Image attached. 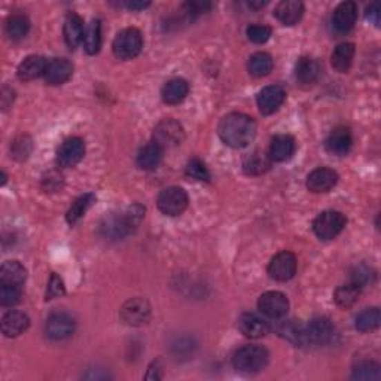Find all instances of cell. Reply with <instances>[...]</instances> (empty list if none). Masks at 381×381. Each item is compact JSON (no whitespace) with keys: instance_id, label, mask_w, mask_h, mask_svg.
Wrapping results in <instances>:
<instances>
[{"instance_id":"6da1fadb","label":"cell","mask_w":381,"mask_h":381,"mask_svg":"<svg viewBox=\"0 0 381 381\" xmlns=\"http://www.w3.org/2000/svg\"><path fill=\"white\" fill-rule=\"evenodd\" d=\"M217 135L226 146L243 149L256 136V122L249 115H244V113H228L219 122Z\"/></svg>"},{"instance_id":"7a4b0ae2","label":"cell","mask_w":381,"mask_h":381,"mask_svg":"<svg viewBox=\"0 0 381 381\" xmlns=\"http://www.w3.org/2000/svg\"><path fill=\"white\" fill-rule=\"evenodd\" d=\"M143 216H145V207L140 204H133L119 213H110L101 221L100 234L109 240H122L137 230Z\"/></svg>"},{"instance_id":"3957f363","label":"cell","mask_w":381,"mask_h":381,"mask_svg":"<svg viewBox=\"0 0 381 381\" xmlns=\"http://www.w3.org/2000/svg\"><path fill=\"white\" fill-rule=\"evenodd\" d=\"M268 350L258 344H249L238 349L233 356V365L243 374H256L268 365Z\"/></svg>"},{"instance_id":"277c9868","label":"cell","mask_w":381,"mask_h":381,"mask_svg":"<svg viewBox=\"0 0 381 381\" xmlns=\"http://www.w3.org/2000/svg\"><path fill=\"white\" fill-rule=\"evenodd\" d=\"M143 48V37L140 30L135 27L124 28L121 30L112 43L113 54H115L119 60H131L137 57Z\"/></svg>"},{"instance_id":"5b68a950","label":"cell","mask_w":381,"mask_h":381,"mask_svg":"<svg viewBox=\"0 0 381 381\" xmlns=\"http://www.w3.org/2000/svg\"><path fill=\"white\" fill-rule=\"evenodd\" d=\"M347 224L346 216L337 211H326L320 213L313 222V231L320 240L335 238Z\"/></svg>"},{"instance_id":"8992f818","label":"cell","mask_w":381,"mask_h":381,"mask_svg":"<svg viewBox=\"0 0 381 381\" xmlns=\"http://www.w3.org/2000/svg\"><path fill=\"white\" fill-rule=\"evenodd\" d=\"M157 204L161 213L167 216H179L186 211L188 194L184 188L170 186L161 190L157 198Z\"/></svg>"},{"instance_id":"52a82bcc","label":"cell","mask_w":381,"mask_h":381,"mask_svg":"<svg viewBox=\"0 0 381 381\" xmlns=\"http://www.w3.org/2000/svg\"><path fill=\"white\" fill-rule=\"evenodd\" d=\"M184 139L185 131L176 119H163L154 130V141L163 149L179 146Z\"/></svg>"},{"instance_id":"ba28073f","label":"cell","mask_w":381,"mask_h":381,"mask_svg":"<svg viewBox=\"0 0 381 381\" xmlns=\"http://www.w3.org/2000/svg\"><path fill=\"white\" fill-rule=\"evenodd\" d=\"M76 329L75 319L68 313H52L45 323V332L48 338L54 341L68 340Z\"/></svg>"},{"instance_id":"9c48e42d","label":"cell","mask_w":381,"mask_h":381,"mask_svg":"<svg viewBox=\"0 0 381 381\" xmlns=\"http://www.w3.org/2000/svg\"><path fill=\"white\" fill-rule=\"evenodd\" d=\"M258 309L266 318L282 319L289 311V300L284 293L277 291L265 292L258 300Z\"/></svg>"},{"instance_id":"30bf717a","label":"cell","mask_w":381,"mask_h":381,"mask_svg":"<svg viewBox=\"0 0 381 381\" xmlns=\"http://www.w3.org/2000/svg\"><path fill=\"white\" fill-rule=\"evenodd\" d=\"M297 273V258L292 252L283 251L270 261L268 274L273 280L288 282Z\"/></svg>"},{"instance_id":"8fae6325","label":"cell","mask_w":381,"mask_h":381,"mask_svg":"<svg viewBox=\"0 0 381 381\" xmlns=\"http://www.w3.org/2000/svg\"><path fill=\"white\" fill-rule=\"evenodd\" d=\"M335 337V326L328 318H314L306 326L307 346H325Z\"/></svg>"},{"instance_id":"7c38bea8","label":"cell","mask_w":381,"mask_h":381,"mask_svg":"<svg viewBox=\"0 0 381 381\" xmlns=\"http://www.w3.org/2000/svg\"><path fill=\"white\" fill-rule=\"evenodd\" d=\"M85 155V143L79 137H70L66 140L57 152V164L63 168L75 167Z\"/></svg>"},{"instance_id":"4fadbf2b","label":"cell","mask_w":381,"mask_h":381,"mask_svg":"<svg viewBox=\"0 0 381 381\" xmlns=\"http://www.w3.org/2000/svg\"><path fill=\"white\" fill-rule=\"evenodd\" d=\"M150 316V307L146 300L133 298L121 309V319L131 326H140L146 323Z\"/></svg>"},{"instance_id":"5bb4252c","label":"cell","mask_w":381,"mask_h":381,"mask_svg":"<svg viewBox=\"0 0 381 381\" xmlns=\"http://www.w3.org/2000/svg\"><path fill=\"white\" fill-rule=\"evenodd\" d=\"M286 100V91L280 87V85H268V87L262 88L258 92L256 97V103L262 115H273L274 112H277L282 104Z\"/></svg>"},{"instance_id":"9a60e30c","label":"cell","mask_w":381,"mask_h":381,"mask_svg":"<svg viewBox=\"0 0 381 381\" xmlns=\"http://www.w3.org/2000/svg\"><path fill=\"white\" fill-rule=\"evenodd\" d=\"M237 326L244 337L252 340L262 338L270 332L268 322L255 313H243L242 316L238 318Z\"/></svg>"},{"instance_id":"2e32d148","label":"cell","mask_w":381,"mask_h":381,"mask_svg":"<svg viewBox=\"0 0 381 381\" xmlns=\"http://www.w3.org/2000/svg\"><path fill=\"white\" fill-rule=\"evenodd\" d=\"M358 20V5L355 2H342L332 14V26L338 33H349Z\"/></svg>"},{"instance_id":"e0dca14e","label":"cell","mask_w":381,"mask_h":381,"mask_svg":"<svg viewBox=\"0 0 381 381\" xmlns=\"http://www.w3.org/2000/svg\"><path fill=\"white\" fill-rule=\"evenodd\" d=\"M338 182V175L332 168L319 167L307 176V188L314 194L328 193Z\"/></svg>"},{"instance_id":"ac0fdd59","label":"cell","mask_w":381,"mask_h":381,"mask_svg":"<svg viewBox=\"0 0 381 381\" xmlns=\"http://www.w3.org/2000/svg\"><path fill=\"white\" fill-rule=\"evenodd\" d=\"M297 149V143L295 139L289 135H277L271 139L268 157L271 158L273 163H284L292 158Z\"/></svg>"},{"instance_id":"d6986e66","label":"cell","mask_w":381,"mask_h":381,"mask_svg":"<svg viewBox=\"0 0 381 381\" xmlns=\"http://www.w3.org/2000/svg\"><path fill=\"white\" fill-rule=\"evenodd\" d=\"M351 145H353V136H351V131L346 127L333 130L325 143L326 150L331 155L335 157H342L349 154Z\"/></svg>"},{"instance_id":"ffe728a7","label":"cell","mask_w":381,"mask_h":381,"mask_svg":"<svg viewBox=\"0 0 381 381\" xmlns=\"http://www.w3.org/2000/svg\"><path fill=\"white\" fill-rule=\"evenodd\" d=\"M30 326V319L23 311L11 310L3 314L2 318V332L5 337L14 338L24 333Z\"/></svg>"},{"instance_id":"44dd1931","label":"cell","mask_w":381,"mask_h":381,"mask_svg":"<svg viewBox=\"0 0 381 381\" xmlns=\"http://www.w3.org/2000/svg\"><path fill=\"white\" fill-rule=\"evenodd\" d=\"M73 66L66 59H54L48 61L45 81L50 85H63L72 78Z\"/></svg>"},{"instance_id":"7402d4cb","label":"cell","mask_w":381,"mask_h":381,"mask_svg":"<svg viewBox=\"0 0 381 381\" xmlns=\"http://www.w3.org/2000/svg\"><path fill=\"white\" fill-rule=\"evenodd\" d=\"M48 61L41 55H28L20 66H18L17 75L21 81H35L41 76H45Z\"/></svg>"},{"instance_id":"603a6c76","label":"cell","mask_w":381,"mask_h":381,"mask_svg":"<svg viewBox=\"0 0 381 381\" xmlns=\"http://www.w3.org/2000/svg\"><path fill=\"white\" fill-rule=\"evenodd\" d=\"M274 15L284 26L297 24L304 15V5L298 0H283L274 9Z\"/></svg>"},{"instance_id":"cb8c5ba5","label":"cell","mask_w":381,"mask_h":381,"mask_svg":"<svg viewBox=\"0 0 381 381\" xmlns=\"http://www.w3.org/2000/svg\"><path fill=\"white\" fill-rule=\"evenodd\" d=\"M63 33H64L66 43H68L70 50H75V48L84 41L85 27H84L82 18L78 14L70 12L64 20Z\"/></svg>"},{"instance_id":"d4e9b609","label":"cell","mask_w":381,"mask_h":381,"mask_svg":"<svg viewBox=\"0 0 381 381\" xmlns=\"http://www.w3.org/2000/svg\"><path fill=\"white\" fill-rule=\"evenodd\" d=\"M355 45L351 42H342L340 43L335 50H333L331 55V64L332 68L340 73H346L351 68L355 57Z\"/></svg>"},{"instance_id":"484cf974","label":"cell","mask_w":381,"mask_h":381,"mask_svg":"<svg viewBox=\"0 0 381 381\" xmlns=\"http://www.w3.org/2000/svg\"><path fill=\"white\" fill-rule=\"evenodd\" d=\"M273 164L271 158L268 157V152L255 150L251 155H247L243 161V170L246 175L260 176L268 171Z\"/></svg>"},{"instance_id":"4316f807","label":"cell","mask_w":381,"mask_h":381,"mask_svg":"<svg viewBox=\"0 0 381 381\" xmlns=\"http://www.w3.org/2000/svg\"><path fill=\"white\" fill-rule=\"evenodd\" d=\"M164 149L159 148L155 141H150L143 146L137 154V166L141 170H155L163 161Z\"/></svg>"},{"instance_id":"83f0119b","label":"cell","mask_w":381,"mask_h":381,"mask_svg":"<svg viewBox=\"0 0 381 381\" xmlns=\"http://www.w3.org/2000/svg\"><path fill=\"white\" fill-rule=\"evenodd\" d=\"M320 64L318 60L310 59V57H302L298 60L297 68H295V76H297L298 82L304 85H311L319 79L320 76Z\"/></svg>"},{"instance_id":"f1b7e54d","label":"cell","mask_w":381,"mask_h":381,"mask_svg":"<svg viewBox=\"0 0 381 381\" xmlns=\"http://www.w3.org/2000/svg\"><path fill=\"white\" fill-rule=\"evenodd\" d=\"M279 335L288 340L289 342L295 346H307V338H306V326L301 325L297 320H284L280 322L277 326Z\"/></svg>"},{"instance_id":"f546056e","label":"cell","mask_w":381,"mask_h":381,"mask_svg":"<svg viewBox=\"0 0 381 381\" xmlns=\"http://www.w3.org/2000/svg\"><path fill=\"white\" fill-rule=\"evenodd\" d=\"M189 92V84L182 78H175L166 82V85L161 90V95H163V100L167 104H179L186 99Z\"/></svg>"},{"instance_id":"4dcf8cb0","label":"cell","mask_w":381,"mask_h":381,"mask_svg":"<svg viewBox=\"0 0 381 381\" xmlns=\"http://www.w3.org/2000/svg\"><path fill=\"white\" fill-rule=\"evenodd\" d=\"M27 279V270L18 261H6L0 268V283L23 286Z\"/></svg>"},{"instance_id":"1f68e13d","label":"cell","mask_w":381,"mask_h":381,"mask_svg":"<svg viewBox=\"0 0 381 381\" xmlns=\"http://www.w3.org/2000/svg\"><path fill=\"white\" fill-rule=\"evenodd\" d=\"M5 28L9 39L20 41L30 30V20L24 14H14L8 18Z\"/></svg>"},{"instance_id":"d6a6232c","label":"cell","mask_w":381,"mask_h":381,"mask_svg":"<svg viewBox=\"0 0 381 381\" xmlns=\"http://www.w3.org/2000/svg\"><path fill=\"white\" fill-rule=\"evenodd\" d=\"M84 48L90 55L97 54L101 46V23L100 20H92L87 27H85L84 33Z\"/></svg>"},{"instance_id":"836d02e7","label":"cell","mask_w":381,"mask_h":381,"mask_svg":"<svg viewBox=\"0 0 381 381\" xmlns=\"http://www.w3.org/2000/svg\"><path fill=\"white\" fill-rule=\"evenodd\" d=\"M247 69L255 78H264V76L270 75L273 70L271 55L266 52H255L247 63Z\"/></svg>"},{"instance_id":"e575fe53","label":"cell","mask_w":381,"mask_h":381,"mask_svg":"<svg viewBox=\"0 0 381 381\" xmlns=\"http://www.w3.org/2000/svg\"><path fill=\"white\" fill-rule=\"evenodd\" d=\"M381 322V313L378 307H371L365 309L364 311H360L356 320H355V326L360 332H371L380 326Z\"/></svg>"},{"instance_id":"d590c367","label":"cell","mask_w":381,"mask_h":381,"mask_svg":"<svg viewBox=\"0 0 381 381\" xmlns=\"http://www.w3.org/2000/svg\"><path fill=\"white\" fill-rule=\"evenodd\" d=\"M360 291L362 289L358 288V286L353 283L342 284L335 291V293H333V300H335V302L340 307L347 309V307L353 306V304L359 300Z\"/></svg>"},{"instance_id":"8d00e7d4","label":"cell","mask_w":381,"mask_h":381,"mask_svg":"<svg viewBox=\"0 0 381 381\" xmlns=\"http://www.w3.org/2000/svg\"><path fill=\"white\" fill-rule=\"evenodd\" d=\"M94 202H95V197L92 194H85V195H81L79 198H76L73 204L70 206L68 215H66L68 222L70 225H75L85 213H87V211L92 206Z\"/></svg>"},{"instance_id":"74e56055","label":"cell","mask_w":381,"mask_h":381,"mask_svg":"<svg viewBox=\"0 0 381 381\" xmlns=\"http://www.w3.org/2000/svg\"><path fill=\"white\" fill-rule=\"evenodd\" d=\"M374 282H375V271L365 264L356 265L350 273V283L356 284L360 289L367 288V286H371Z\"/></svg>"},{"instance_id":"f35d334b","label":"cell","mask_w":381,"mask_h":381,"mask_svg":"<svg viewBox=\"0 0 381 381\" xmlns=\"http://www.w3.org/2000/svg\"><path fill=\"white\" fill-rule=\"evenodd\" d=\"M351 378L359 381H378L381 378V368L374 362H364L353 369Z\"/></svg>"},{"instance_id":"ab89813d","label":"cell","mask_w":381,"mask_h":381,"mask_svg":"<svg viewBox=\"0 0 381 381\" xmlns=\"http://www.w3.org/2000/svg\"><path fill=\"white\" fill-rule=\"evenodd\" d=\"M21 300V286L2 284L0 288V302L5 307H12Z\"/></svg>"},{"instance_id":"60d3db41","label":"cell","mask_w":381,"mask_h":381,"mask_svg":"<svg viewBox=\"0 0 381 381\" xmlns=\"http://www.w3.org/2000/svg\"><path fill=\"white\" fill-rule=\"evenodd\" d=\"M186 175L195 180H202V182H208L211 180V173H208L207 167L198 158L189 161L186 166Z\"/></svg>"},{"instance_id":"b9f144b4","label":"cell","mask_w":381,"mask_h":381,"mask_svg":"<svg viewBox=\"0 0 381 381\" xmlns=\"http://www.w3.org/2000/svg\"><path fill=\"white\" fill-rule=\"evenodd\" d=\"M246 35L253 43H265L271 37V28L264 24H252L247 27Z\"/></svg>"},{"instance_id":"7bdbcfd3","label":"cell","mask_w":381,"mask_h":381,"mask_svg":"<svg viewBox=\"0 0 381 381\" xmlns=\"http://www.w3.org/2000/svg\"><path fill=\"white\" fill-rule=\"evenodd\" d=\"M64 295V283L57 274H52L50 282H48V291H46V300H54Z\"/></svg>"},{"instance_id":"ee69618b","label":"cell","mask_w":381,"mask_h":381,"mask_svg":"<svg viewBox=\"0 0 381 381\" xmlns=\"http://www.w3.org/2000/svg\"><path fill=\"white\" fill-rule=\"evenodd\" d=\"M184 8L189 15H198V14L208 11V9L212 8V5L207 2H188L184 5Z\"/></svg>"},{"instance_id":"f6af8a7d","label":"cell","mask_w":381,"mask_h":381,"mask_svg":"<svg viewBox=\"0 0 381 381\" xmlns=\"http://www.w3.org/2000/svg\"><path fill=\"white\" fill-rule=\"evenodd\" d=\"M367 18L373 21L375 26H380V6L378 3H373L367 8Z\"/></svg>"},{"instance_id":"bcb514c9","label":"cell","mask_w":381,"mask_h":381,"mask_svg":"<svg viewBox=\"0 0 381 381\" xmlns=\"http://www.w3.org/2000/svg\"><path fill=\"white\" fill-rule=\"evenodd\" d=\"M124 6H126L127 9H130V11H143V9H146L148 6H150L149 2H126L124 3Z\"/></svg>"}]
</instances>
